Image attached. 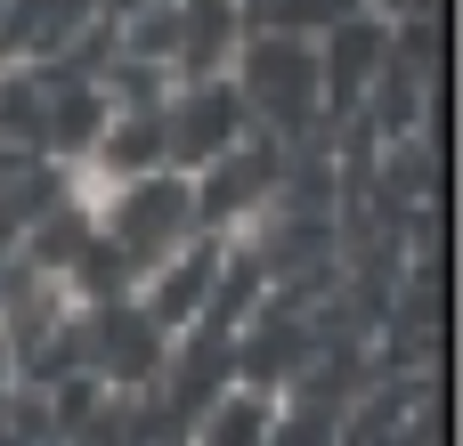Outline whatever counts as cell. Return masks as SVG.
Returning <instances> with one entry per match:
<instances>
[{
    "mask_svg": "<svg viewBox=\"0 0 463 446\" xmlns=\"http://www.w3.org/2000/svg\"><path fill=\"white\" fill-rule=\"evenodd\" d=\"M228 81H236V98H244L252 130H269V138H309V130L326 122L317 41H301V33L252 24V33H244V49H236V65H228Z\"/></svg>",
    "mask_w": 463,
    "mask_h": 446,
    "instance_id": "cell-1",
    "label": "cell"
},
{
    "mask_svg": "<svg viewBox=\"0 0 463 446\" xmlns=\"http://www.w3.org/2000/svg\"><path fill=\"white\" fill-rule=\"evenodd\" d=\"M90 219H98V236H106V252L122 260V276L138 284L155 260H171V252L195 236V187H187L179 171H138V179L106 187V203H98Z\"/></svg>",
    "mask_w": 463,
    "mask_h": 446,
    "instance_id": "cell-2",
    "label": "cell"
},
{
    "mask_svg": "<svg viewBox=\"0 0 463 446\" xmlns=\"http://www.w3.org/2000/svg\"><path fill=\"white\" fill-rule=\"evenodd\" d=\"M244 130H252V114H244L236 81H171V98H163V171L195 179Z\"/></svg>",
    "mask_w": 463,
    "mask_h": 446,
    "instance_id": "cell-3",
    "label": "cell"
},
{
    "mask_svg": "<svg viewBox=\"0 0 463 446\" xmlns=\"http://www.w3.org/2000/svg\"><path fill=\"white\" fill-rule=\"evenodd\" d=\"M252 33L244 0H171V81H228Z\"/></svg>",
    "mask_w": 463,
    "mask_h": 446,
    "instance_id": "cell-4",
    "label": "cell"
},
{
    "mask_svg": "<svg viewBox=\"0 0 463 446\" xmlns=\"http://www.w3.org/2000/svg\"><path fill=\"white\" fill-rule=\"evenodd\" d=\"M269 431H277V390H260V382H228L220 398L195 406L187 446H269Z\"/></svg>",
    "mask_w": 463,
    "mask_h": 446,
    "instance_id": "cell-5",
    "label": "cell"
},
{
    "mask_svg": "<svg viewBox=\"0 0 463 446\" xmlns=\"http://www.w3.org/2000/svg\"><path fill=\"white\" fill-rule=\"evenodd\" d=\"M366 8H383V0H269L260 16H269L277 33H301V41H317V33H334L342 16H366Z\"/></svg>",
    "mask_w": 463,
    "mask_h": 446,
    "instance_id": "cell-6",
    "label": "cell"
},
{
    "mask_svg": "<svg viewBox=\"0 0 463 446\" xmlns=\"http://www.w3.org/2000/svg\"><path fill=\"white\" fill-rule=\"evenodd\" d=\"M244 8H269V0H244Z\"/></svg>",
    "mask_w": 463,
    "mask_h": 446,
    "instance_id": "cell-7",
    "label": "cell"
}]
</instances>
